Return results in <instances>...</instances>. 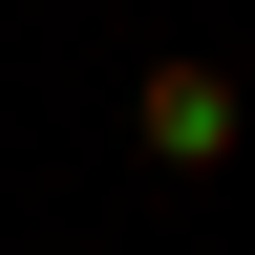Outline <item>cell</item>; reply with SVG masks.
Returning <instances> with one entry per match:
<instances>
[{"label":"cell","mask_w":255,"mask_h":255,"mask_svg":"<svg viewBox=\"0 0 255 255\" xmlns=\"http://www.w3.org/2000/svg\"><path fill=\"white\" fill-rule=\"evenodd\" d=\"M128 128H149V170H234V64H149Z\"/></svg>","instance_id":"6da1fadb"}]
</instances>
